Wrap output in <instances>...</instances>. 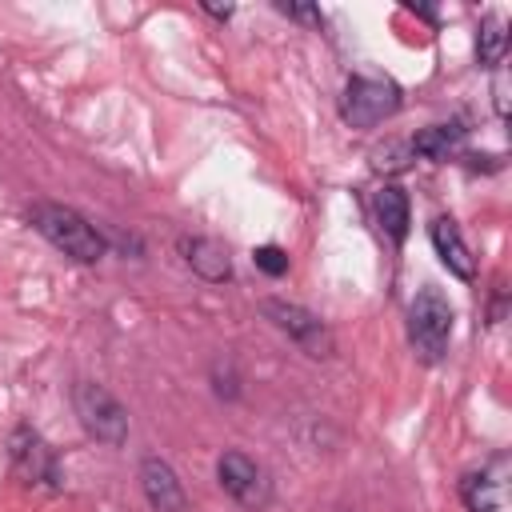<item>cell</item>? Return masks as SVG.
Here are the masks:
<instances>
[{
	"label": "cell",
	"mask_w": 512,
	"mask_h": 512,
	"mask_svg": "<svg viewBox=\"0 0 512 512\" xmlns=\"http://www.w3.org/2000/svg\"><path fill=\"white\" fill-rule=\"evenodd\" d=\"M28 220H32V228H36L56 252L72 256L76 264H96V260L108 252V244H104V236L96 232V224H92L88 216H80L76 208H68V204L40 200V204L28 208Z\"/></svg>",
	"instance_id": "1"
},
{
	"label": "cell",
	"mask_w": 512,
	"mask_h": 512,
	"mask_svg": "<svg viewBox=\"0 0 512 512\" xmlns=\"http://www.w3.org/2000/svg\"><path fill=\"white\" fill-rule=\"evenodd\" d=\"M452 320H456V312H452V304L440 288L428 284V288L416 292V300L408 308V340H412V348L424 364L444 360L448 340H452Z\"/></svg>",
	"instance_id": "2"
},
{
	"label": "cell",
	"mask_w": 512,
	"mask_h": 512,
	"mask_svg": "<svg viewBox=\"0 0 512 512\" xmlns=\"http://www.w3.org/2000/svg\"><path fill=\"white\" fill-rule=\"evenodd\" d=\"M72 408H76V420L80 428L108 444V448H120L128 440V408L96 380H76L72 384Z\"/></svg>",
	"instance_id": "3"
},
{
	"label": "cell",
	"mask_w": 512,
	"mask_h": 512,
	"mask_svg": "<svg viewBox=\"0 0 512 512\" xmlns=\"http://www.w3.org/2000/svg\"><path fill=\"white\" fill-rule=\"evenodd\" d=\"M400 100L404 92L388 76H348L344 96H340V116L352 128H376L400 112Z\"/></svg>",
	"instance_id": "4"
},
{
	"label": "cell",
	"mask_w": 512,
	"mask_h": 512,
	"mask_svg": "<svg viewBox=\"0 0 512 512\" xmlns=\"http://www.w3.org/2000/svg\"><path fill=\"white\" fill-rule=\"evenodd\" d=\"M260 312H264L292 344H300L308 356L328 360V356L336 352V340H332L328 324H324L316 312H308V308H300V304H288V300H264Z\"/></svg>",
	"instance_id": "5"
},
{
	"label": "cell",
	"mask_w": 512,
	"mask_h": 512,
	"mask_svg": "<svg viewBox=\"0 0 512 512\" xmlns=\"http://www.w3.org/2000/svg\"><path fill=\"white\" fill-rule=\"evenodd\" d=\"M216 480H220V488L240 504V508H264L268 500H272V480H268V472H264V464H256L248 452H236V448H228V452H220V460H216Z\"/></svg>",
	"instance_id": "6"
},
{
	"label": "cell",
	"mask_w": 512,
	"mask_h": 512,
	"mask_svg": "<svg viewBox=\"0 0 512 512\" xmlns=\"http://www.w3.org/2000/svg\"><path fill=\"white\" fill-rule=\"evenodd\" d=\"M8 456H12V472L24 480V484H48V488H60V460L52 452V444L20 424L12 436H8Z\"/></svg>",
	"instance_id": "7"
},
{
	"label": "cell",
	"mask_w": 512,
	"mask_h": 512,
	"mask_svg": "<svg viewBox=\"0 0 512 512\" xmlns=\"http://www.w3.org/2000/svg\"><path fill=\"white\" fill-rule=\"evenodd\" d=\"M140 492H144L152 512H188L184 484H180L176 468L168 460H160V456H144L140 460Z\"/></svg>",
	"instance_id": "8"
},
{
	"label": "cell",
	"mask_w": 512,
	"mask_h": 512,
	"mask_svg": "<svg viewBox=\"0 0 512 512\" xmlns=\"http://www.w3.org/2000/svg\"><path fill=\"white\" fill-rule=\"evenodd\" d=\"M428 240H432V248H436V256H440V264H444L452 276H460V280H472V276H476L472 248L464 244V236H460V228H456L452 216H436V220L428 224Z\"/></svg>",
	"instance_id": "9"
},
{
	"label": "cell",
	"mask_w": 512,
	"mask_h": 512,
	"mask_svg": "<svg viewBox=\"0 0 512 512\" xmlns=\"http://www.w3.org/2000/svg\"><path fill=\"white\" fill-rule=\"evenodd\" d=\"M180 256H184V264H188L196 276H204V280H212V284H220V280L232 276V260H228V248H224L220 240H208V236H180Z\"/></svg>",
	"instance_id": "10"
},
{
	"label": "cell",
	"mask_w": 512,
	"mask_h": 512,
	"mask_svg": "<svg viewBox=\"0 0 512 512\" xmlns=\"http://www.w3.org/2000/svg\"><path fill=\"white\" fill-rule=\"evenodd\" d=\"M372 212H376V224L380 232L392 240V244H404L408 236V224H412V208H408V192L400 184H384L372 200Z\"/></svg>",
	"instance_id": "11"
},
{
	"label": "cell",
	"mask_w": 512,
	"mask_h": 512,
	"mask_svg": "<svg viewBox=\"0 0 512 512\" xmlns=\"http://www.w3.org/2000/svg\"><path fill=\"white\" fill-rule=\"evenodd\" d=\"M464 136H468V128H464L460 120H452V124H432V128H420V132L408 140V148H412V156H424V160H448V156H456V148H460Z\"/></svg>",
	"instance_id": "12"
},
{
	"label": "cell",
	"mask_w": 512,
	"mask_h": 512,
	"mask_svg": "<svg viewBox=\"0 0 512 512\" xmlns=\"http://www.w3.org/2000/svg\"><path fill=\"white\" fill-rule=\"evenodd\" d=\"M460 500H464L468 512H496L500 508V480H492L484 468L480 472H464Z\"/></svg>",
	"instance_id": "13"
},
{
	"label": "cell",
	"mask_w": 512,
	"mask_h": 512,
	"mask_svg": "<svg viewBox=\"0 0 512 512\" xmlns=\"http://www.w3.org/2000/svg\"><path fill=\"white\" fill-rule=\"evenodd\" d=\"M508 52V32H504V20L500 16H484L480 20V36H476V60L484 68H496Z\"/></svg>",
	"instance_id": "14"
},
{
	"label": "cell",
	"mask_w": 512,
	"mask_h": 512,
	"mask_svg": "<svg viewBox=\"0 0 512 512\" xmlns=\"http://www.w3.org/2000/svg\"><path fill=\"white\" fill-rule=\"evenodd\" d=\"M252 264H256L260 272H268V276H284V272H288V252H284L280 244H260V248L252 252Z\"/></svg>",
	"instance_id": "15"
},
{
	"label": "cell",
	"mask_w": 512,
	"mask_h": 512,
	"mask_svg": "<svg viewBox=\"0 0 512 512\" xmlns=\"http://www.w3.org/2000/svg\"><path fill=\"white\" fill-rule=\"evenodd\" d=\"M280 12H288V16H296V20H312V24L324 20L320 8H304V4H280Z\"/></svg>",
	"instance_id": "16"
},
{
	"label": "cell",
	"mask_w": 512,
	"mask_h": 512,
	"mask_svg": "<svg viewBox=\"0 0 512 512\" xmlns=\"http://www.w3.org/2000/svg\"><path fill=\"white\" fill-rule=\"evenodd\" d=\"M204 12H208V16H216V20H228V16H232V8H228V4H224V8H212V4H204Z\"/></svg>",
	"instance_id": "17"
}]
</instances>
